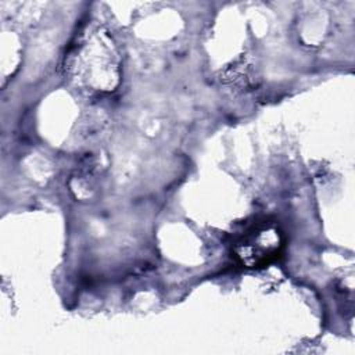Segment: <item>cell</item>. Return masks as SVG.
<instances>
[{"label":"cell","instance_id":"cell-1","mask_svg":"<svg viewBox=\"0 0 355 355\" xmlns=\"http://www.w3.org/2000/svg\"><path fill=\"white\" fill-rule=\"evenodd\" d=\"M284 248V234L279 225L258 220L233 244V254L240 265L248 269L265 268L275 262Z\"/></svg>","mask_w":355,"mask_h":355}]
</instances>
